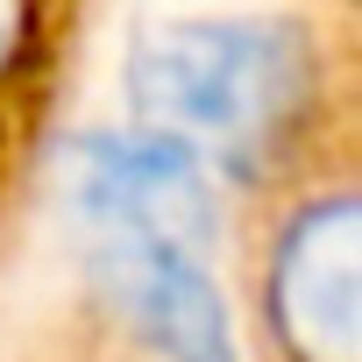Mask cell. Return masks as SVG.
<instances>
[{
    "instance_id": "5b68a950",
    "label": "cell",
    "mask_w": 362,
    "mask_h": 362,
    "mask_svg": "<svg viewBox=\"0 0 362 362\" xmlns=\"http://www.w3.org/2000/svg\"><path fill=\"white\" fill-rule=\"evenodd\" d=\"M22 36H29V0H0V71L15 64Z\"/></svg>"
},
{
    "instance_id": "7a4b0ae2",
    "label": "cell",
    "mask_w": 362,
    "mask_h": 362,
    "mask_svg": "<svg viewBox=\"0 0 362 362\" xmlns=\"http://www.w3.org/2000/svg\"><path fill=\"white\" fill-rule=\"evenodd\" d=\"M86 270L100 298L170 362H235L228 305L206 277V249L149 228H86Z\"/></svg>"
},
{
    "instance_id": "3957f363",
    "label": "cell",
    "mask_w": 362,
    "mask_h": 362,
    "mask_svg": "<svg viewBox=\"0 0 362 362\" xmlns=\"http://www.w3.org/2000/svg\"><path fill=\"white\" fill-rule=\"evenodd\" d=\"M355 199L327 192L291 214L270 256V327L298 362H355Z\"/></svg>"
},
{
    "instance_id": "6da1fadb",
    "label": "cell",
    "mask_w": 362,
    "mask_h": 362,
    "mask_svg": "<svg viewBox=\"0 0 362 362\" xmlns=\"http://www.w3.org/2000/svg\"><path fill=\"white\" fill-rule=\"evenodd\" d=\"M305 93L313 43L291 22H177L128 64V107L149 135L235 170L263 163L291 135Z\"/></svg>"
},
{
    "instance_id": "277c9868",
    "label": "cell",
    "mask_w": 362,
    "mask_h": 362,
    "mask_svg": "<svg viewBox=\"0 0 362 362\" xmlns=\"http://www.w3.org/2000/svg\"><path fill=\"white\" fill-rule=\"evenodd\" d=\"M78 214H86V228H149V235H177L199 249L214 235L199 156L149 128L100 135L78 149Z\"/></svg>"
}]
</instances>
